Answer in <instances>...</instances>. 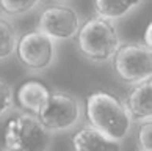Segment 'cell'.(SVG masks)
Returning a JSON list of instances; mask_svg holds the SVG:
<instances>
[{
    "label": "cell",
    "mask_w": 152,
    "mask_h": 151,
    "mask_svg": "<svg viewBox=\"0 0 152 151\" xmlns=\"http://www.w3.org/2000/svg\"><path fill=\"white\" fill-rule=\"evenodd\" d=\"M85 115L88 126L118 142H122L133 126L124 101L105 90L94 91L86 98Z\"/></svg>",
    "instance_id": "cell-1"
},
{
    "label": "cell",
    "mask_w": 152,
    "mask_h": 151,
    "mask_svg": "<svg viewBox=\"0 0 152 151\" xmlns=\"http://www.w3.org/2000/svg\"><path fill=\"white\" fill-rule=\"evenodd\" d=\"M74 38L78 52L93 63H105L111 60L121 44L113 21L100 16H93L80 24Z\"/></svg>",
    "instance_id": "cell-2"
},
{
    "label": "cell",
    "mask_w": 152,
    "mask_h": 151,
    "mask_svg": "<svg viewBox=\"0 0 152 151\" xmlns=\"http://www.w3.org/2000/svg\"><path fill=\"white\" fill-rule=\"evenodd\" d=\"M5 147L18 151H49L52 134L33 113H16L5 126Z\"/></svg>",
    "instance_id": "cell-3"
},
{
    "label": "cell",
    "mask_w": 152,
    "mask_h": 151,
    "mask_svg": "<svg viewBox=\"0 0 152 151\" xmlns=\"http://www.w3.org/2000/svg\"><path fill=\"white\" fill-rule=\"evenodd\" d=\"M82 115L83 105L78 98L66 91H50L49 99L36 116L50 134H55L77 127Z\"/></svg>",
    "instance_id": "cell-4"
},
{
    "label": "cell",
    "mask_w": 152,
    "mask_h": 151,
    "mask_svg": "<svg viewBox=\"0 0 152 151\" xmlns=\"http://www.w3.org/2000/svg\"><path fill=\"white\" fill-rule=\"evenodd\" d=\"M14 54L27 71L42 72L55 63L57 46L52 38L36 29L18 36Z\"/></svg>",
    "instance_id": "cell-5"
},
{
    "label": "cell",
    "mask_w": 152,
    "mask_h": 151,
    "mask_svg": "<svg viewBox=\"0 0 152 151\" xmlns=\"http://www.w3.org/2000/svg\"><path fill=\"white\" fill-rule=\"evenodd\" d=\"M111 60H113V71L116 72V76L129 85L149 79L152 74L151 49L143 44H119Z\"/></svg>",
    "instance_id": "cell-6"
},
{
    "label": "cell",
    "mask_w": 152,
    "mask_h": 151,
    "mask_svg": "<svg viewBox=\"0 0 152 151\" xmlns=\"http://www.w3.org/2000/svg\"><path fill=\"white\" fill-rule=\"evenodd\" d=\"M80 27L77 11L69 5L52 3L41 11L38 19V30L53 41H66L75 36Z\"/></svg>",
    "instance_id": "cell-7"
},
{
    "label": "cell",
    "mask_w": 152,
    "mask_h": 151,
    "mask_svg": "<svg viewBox=\"0 0 152 151\" xmlns=\"http://www.w3.org/2000/svg\"><path fill=\"white\" fill-rule=\"evenodd\" d=\"M127 112L133 123H141L151 120L152 116V82L151 77L141 82L133 83L132 88L127 91L126 101Z\"/></svg>",
    "instance_id": "cell-8"
},
{
    "label": "cell",
    "mask_w": 152,
    "mask_h": 151,
    "mask_svg": "<svg viewBox=\"0 0 152 151\" xmlns=\"http://www.w3.org/2000/svg\"><path fill=\"white\" fill-rule=\"evenodd\" d=\"M72 151H122V142L104 136L91 126H83L72 134Z\"/></svg>",
    "instance_id": "cell-9"
},
{
    "label": "cell",
    "mask_w": 152,
    "mask_h": 151,
    "mask_svg": "<svg viewBox=\"0 0 152 151\" xmlns=\"http://www.w3.org/2000/svg\"><path fill=\"white\" fill-rule=\"evenodd\" d=\"M49 94H50V90L42 82L27 80L18 88L16 101L19 102L20 109L24 112L38 115V112L42 109V105L49 99Z\"/></svg>",
    "instance_id": "cell-10"
},
{
    "label": "cell",
    "mask_w": 152,
    "mask_h": 151,
    "mask_svg": "<svg viewBox=\"0 0 152 151\" xmlns=\"http://www.w3.org/2000/svg\"><path fill=\"white\" fill-rule=\"evenodd\" d=\"M143 3V0H94V10L97 16L108 21L122 19L132 10Z\"/></svg>",
    "instance_id": "cell-11"
},
{
    "label": "cell",
    "mask_w": 152,
    "mask_h": 151,
    "mask_svg": "<svg viewBox=\"0 0 152 151\" xmlns=\"http://www.w3.org/2000/svg\"><path fill=\"white\" fill-rule=\"evenodd\" d=\"M18 32L11 22L0 16V60H8L16 52Z\"/></svg>",
    "instance_id": "cell-12"
},
{
    "label": "cell",
    "mask_w": 152,
    "mask_h": 151,
    "mask_svg": "<svg viewBox=\"0 0 152 151\" xmlns=\"http://www.w3.org/2000/svg\"><path fill=\"white\" fill-rule=\"evenodd\" d=\"M41 0H0V10L8 16H20L36 8Z\"/></svg>",
    "instance_id": "cell-13"
},
{
    "label": "cell",
    "mask_w": 152,
    "mask_h": 151,
    "mask_svg": "<svg viewBox=\"0 0 152 151\" xmlns=\"http://www.w3.org/2000/svg\"><path fill=\"white\" fill-rule=\"evenodd\" d=\"M14 107V91L7 80L0 79V118Z\"/></svg>",
    "instance_id": "cell-14"
},
{
    "label": "cell",
    "mask_w": 152,
    "mask_h": 151,
    "mask_svg": "<svg viewBox=\"0 0 152 151\" xmlns=\"http://www.w3.org/2000/svg\"><path fill=\"white\" fill-rule=\"evenodd\" d=\"M151 132H152V123H151V120H146V121L140 123L138 138H137V145H138L140 151H152Z\"/></svg>",
    "instance_id": "cell-15"
},
{
    "label": "cell",
    "mask_w": 152,
    "mask_h": 151,
    "mask_svg": "<svg viewBox=\"0 0 152 151\" xmlns=\"http://www.w3.org/2000/svg\"><path fill=\"white\" fill-rule=\"evenodd\" d=\"M151 30H152V25H151V22L148 24V27H146V30H144V36H143V46H146L148 49H151Z\"/></svg>",
    "instance_id": "cell-16"
},
{
    "label": "cell",
    "mask_w": 152,
    "mask_h": 151,
    "mask_svg": "<svg viewBox=\"0 0 152 151\" xmlns=\"http://www.w3.org/2000/svg\"><path fill=\"white\" fill-rule=\"evenodd\" d=\"M2 151H18V150H13V148H7V147H5Z\"/></svg>",
    "instance_id": "cell-17"
}]
</instances>
